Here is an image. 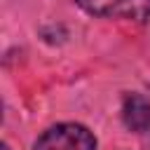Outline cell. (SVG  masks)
Masks as SVG:
<instances>
[{"label":"cell","mask_w":150,"mask_h":150,"mask_svg":"<svg viewBox=\"0 0 150 150\" xmlns=\"http://www.w3.org/2000/svg\"><path fill=\"white\" fill-rule=\"evenodd\" d=\"M2 150H9V148H7V145H2Z\"/></svg>","instance_id":"obj_5"},{"label":"cell","mask_w":150,"mask_h":150,"mask_svg":"<svg viewBox=\"0 0 150 150\" xmlns=\"http://www.w3.org/2000/svg\"><path fill=\"white\" fill-rule=\"evenodd\" d=\"M75 2L94 16L129 19V21L150 19V0H75Z\"/></svg>","instance_id":"obj_2"},{"label":"cell","mask_w":150,"mask_h":150,"mask_svg":"<svg viewBox=\"0 0 150 150\" xmlns=\"http://www.w3.org/2000/svg\"><path fill=\"white\" fill-rule=\"evenodd\" d=\"M35 150H96V138L87 127L66 122L49 127L35 141Z\"/></svg>","instance_id":"obj_1"},{"label":"cell","mask_w":150,"mask_h":150,"mask_svg":"<svg viewBox=\"0 0 150 150\" xmlns=\"http://www.w3.org/2000/svg\"><path fill=\"white\" fill-rule=\"evenodd\" d=\"M122 117H124V124L131 131L145 134L150 129V98H145L141 94L127 96L124 108H122Z\"/></svg>","instance_id":"obj_3"},{"label":"cell","mask_w":150,"mask_h":150,"mask_svg":"<svg viewBox=\"0 0 150 150\" xmlns=\"http://www.w3.org/2000/svg\"><path fill=\"white\" fill-rule=\"evenodd\" d=\"M145 134H148V141H145V145H148V150H150V129H148Z\"/></svg>","instance_id":"obj_4"}]
</instances>
